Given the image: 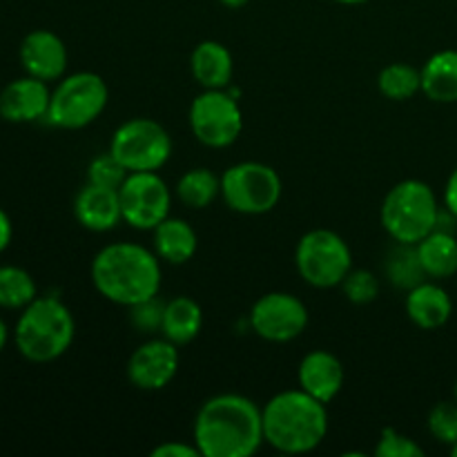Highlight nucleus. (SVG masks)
Segmentation results:
<instances>
[{
    "label": "nucleus",
    "instance_id": "nucleus-10",
    "mask_svg": "<svg viewBox=\"0 0 457 457\" xmlns=\"http://www.w3.org/2000/svg\"><path fill=\"white\" fill-rule=\"evenodd\" d=\"M187 120L196 141L212 150L230 147L244 132V112L228 89H204L192 101Z\"/></svg>",
    "mask_w": 457,
    "mask_h": 457
},
{
    "label": "nucleus",
    "instance_id": "nucleus-27",
    "mask_svg": "<svg viewBox=\"0 0 457 457\" xmlns=\"http://www.w3.org/2000/svg\"><path fill=\"white\" fill-rule=\"evenodd\" d=\"M386 275L391 277V281L397 288L404 290H411L418 284H422V281H427V272L422 270L415 245L400 244V248L393 250L386 263Z\"/></svg>",
    "mask_w": 457,
    "mask_h": 457
},
{
    "label": "nucleus",
    "instance_id": "nucleus-4",
    "mask_svg": "<svg viewBox=\"0 0 457 457\" xmlns=\"http://www.w3.org/2000/svg\"><path fill=\"white\" fill-rule=\"evenodd\" d=\"M76 337V321L65 302L54 295L36 297L21 311L13 344L27 361L49 364L65 355Z\"/></svg>",
    "mask_w": 457,
    "mask_h": 457
},
{
    "label": "nucleus",
    "instance_id": "nucleus-35",
    "mask_svg": "<svg viewBox=\"0 0 457 457\" xmlns=\"http://www.w3.org/2000/svg\"><path fill=\"white\" fill-rule=\"evenodd\" d=\"M13 239V226H12V219L9 214L0 208V254L9 248Z\"/></svg>",
    "mask_w": 457,
    "mask_h": 457
},
{
    "label": "nucleus",
    "instance_id": "nucleus-17",
    "mask_svg": "<svg viewBox=\"0 0 457 457\" xmlns=\"http://www.w3.org/2000/svg\"><path fill=\"white\" fill-rule=\"evenodd\" d=\"M74 217L89 232L114 230L123 221L119 190L87 183L80 187L74 199Z\"/></svg>",
    "mask_w": 457,
    "mask_h": 457
},
{
    "label": "nucleus",
    "instance_id": "nucleus-12",
    "mask_svg": "<svg viewBox=\"0 0 457 457\" xmlns=\"http://www.w3.org/2000/svg\"><path fill=\"white\" fill-rule=\"evenodd\" d=\"M308 326L306 303L293 293H266L253 303L250 328L270 344H288L297 339Z\"/></svg>",
    "mask_w": 457,
    "mask_h": 457
},
{
    "label": "nucleus",
    "instance_id": "nucleus-15",
    "mask_svg": "<svg viewBox=\"0 0 457 457\" xmlns=\"http://www.w3.org/2000/svg\"><path fill=\"white\" fill-rule=\"evenodd\" d=\"M52 89L45 80L25 74L0 92V119L7 123H34L47 116Z\"/></svg>",
    "mask_w": 457,
    "mask_h": 457
},
{
    "label": "nucleus",
    "instance_id": "nucleus-5",
    "mask_svg": "<svg viewBox=\"0 0 457 457\" xmlns=\"http://www.w3.org/2000/svg\"><path fill=\"white\" fill-rule=\"evenodd\" d=\"M379 221L386 235L397 244H420L440 223L436 192L420 179L400 181L384 196Z\"/></svg>",
    "mask_w": 457,
    "mask_h": 457
},
{
    "label": "nucleus",
    "instance_id": "nucleus-25",
    "mask_svg": "<svg viewBox=\"0 0 457 457\" xmlns=\"http://www.w3.org/2000/svg\"><path fill=\"white\" fill-rule=\"evenodd\" d=\"M38 297L36 281L25 268L0 266V308L22 311Z\"/></svg>",
    "mask_w": 457,
    "mask_h": 457
},
{
    "label": "nucleus",
    "instance_id": "nucleus-22",
    "mask_svg": "<svg viewBox=\"0 0 457 457\" xmlns=\"http://www.w3.org/2000/svg\"><path fill=\"white\" fill-rule=\"evenodd\" d=\"M422 92L433 103H457V49L433 54L424 67Z\"/></svg>",
    "mask_w": 457,
    "mask_h": 457
},
{
    "label": "nucleus",
    "instance_id": "nucleus-37",
    "mask_svg": "<svg viewBox=\"0 0 457 457\" xmlns=\"http://www.w3.org/2000/svg\"><path fill=\"white\" fill-rule=\"evenodd\" d=\"M219 3H221L223 7H228V9H241V7H245L250 0H219Z\"/></svg>",
    "mask_w": 457,
    "mask_h": 457
},
{
    "label": "nucleus",
    "instance_id": "nucleus-40",
    "mask_svg": "<svg viewBox=\"0 0 457 457\" xmlns=\"http://www.w3.org/2000/svg\"><path fill=\"white\" fill-rule=\"evenodd\" d=\"M453 393H455V402H457V382H455V391Z\"/></svg>",
    "mask_w": 457,
    "mask_h": 457
},
{
    "label": "nucleus",
    "instance_id": "nucleus-39",
    "mask_svg": "<svg viewBox=\"0 0 457 457\" xmlns=\"http://www.w3.org/2000/svg\"><path fill=\"white\" fill-rule=\"evenodd\" d=\"M451 455H453V457H457V445H453V446H451Z\"/></svg>",
    "mask_w": 457,
    "mask_h": 457
},
{
    "label": "nucleus",
    "instance_id": "nucleus-14",
    "mask_svg": "<svg viewBox=\"0 0 457 457\" xmlns=\"http://www.w3.org/2000/svg\"><path fill=\"white\" fill-rule=\"evenodd\" d=\"M18 56H21V65L25 74L45 80V83L61 80L67 71V62H70L65 43L52 29L29 31L22 38Z\"/></svg>",
    "mask_w": 457,
    "mask_h": 457
},
{
    "label": "nucleus",
    "instance_id": "nucleus-21",
    "mask_svg": "<svg viewBox=\"0 0 457 457\" xmlns=\"http://www.w3.org/2000/svg\"><path fill=\"white\" fill-rule=\"evenodd\" d=\"M201 328H204V311L195 299L179 295L165 302L163 324H161V333L165 339L177 346H186L199 337Z\"/></svg>",
    "mask_w": 457,
    "mask_h": 457
},
{
    "label": "nucleus",
    "instance_id": "nucleus-24",
    "mask_svg": "<svg viewBox=\"0 0 457 457\" xmlns=\"http://www.w3.org/2000/svg\"><path fill=\"white\" fill-rule=\"evenodd\" d=\"M177 196L192 210H204L221 196V177L208 168H192L179 179Z\"/></svg>",
    "mask_w": 457,
    "mask_h": 457
},
{
    "label": "nucleus",
    "instance_id": "nucleus-31",
    "mask_svg": "<svg viewBox=\"0 0 457 457\" xmlns=\"http://www.w3.org/2000/svg\"><path fill=\"white\" fill-rule=\"evenodd\" d=\"M375 455L378 457H422L424 449L413 440V437L404 436L397 428H382L378 446H375Z\"/></svg>",
    "mask_w": 457,
    "mask_h": 457
},
{
    "label": "nucleus",
    "instance_id": "nucleus-13",
    "mask_svg": "<svg viewBox=\"0 0 457 457\" xmlns=\"http://www.w3.org/2000/svg\"><path fill=\"white\" fill-rule=\"evenodd\" d=\"M177 344L154 337L134 348L128 360V379L138 391H163L179 373Z\"/></svg>",
    "mask_w": 457,
    "mask_h": 457
},
{
    "label": "nucleus",
    "instance_id": "nucleus-23",
    "mask_svg": "<svg viewBox=\"0 0 457 457\" xmlns=\"http://www.w3.org/2000/svg\"><path fill=\"white\" fill-rule=\"evenodd\" d=\"M422 270L431 279H449L457 275V239L451 232L436 230L415 244Z\"/></svg>",
    "mask_w": 457,
    "mask_h": 457
},
{
    "label": "nucleus",
    "instance_id": "nucleus-1",
    "mask_svg": "<svg viewBox=\"0 0 457 457\" xmlns=\"http://www.w3.org/2000/svg\"><path fill=\"white\" fill-rule=\"evenodd\" d=\"M192 433L201 457H250L266 445L262 409L239 393L205 400L196 411Z\"/></svg>",
    "mask_w": 457,
    "mask_h": 457
},
{
    "label": "nucleus",
    "instance_id": "nucleus-9",
    "mask_svg": "<svg viewBox=\"0 0 457 457\" xmlns=\"http://www.w3.org/2000/svg\"><path fill=\"white\" fill-rule=\"evenodd\" d=\"M172 137L154 119L137 116L112 134L110 152L128 172H159L172 156Z\"/></svg>",
    "mask_w": 457,
    "mask_h": 457
},
{
    "label": "nucleus",
    "instance_id": "nucleus-30",
    "mask_svg": "<svg viewBox=\"0 0 457 457\" xmlns=\"http://www.w3.org/2000/svg\"><path fill=\"white\" fill-rule=\"evenodd\" d=\"M342 288L348 302L355 303V306H366V303L378 299L379 281L370 270H364V268H353V270L346 275V279L342 281Z\"/></svg>",
    "mask_w": 457,
    "mask_h": 457
},
{
    "label": "nucleus",
    "instance_id": "nucleus-11",
    "mask_svg": "<svg viewBox=\"0 0 457 457\" xmlns=\"http://www.w3.org/2000/svg\"><path fill=\"white\" fill-rule=\"evenodd\" d=\"M123 221L134 230H154L170 217L172 192L159 172H129L119 187Z\"/></svg>",
    "mask_w": 457,
    "mask_h": 457
},
{
    "label": "nucleus",
    "instance_id": "nucleus-38",
    "mask_svg": "<svg viewBox=\"0 0 457 457\" xmlns=\"http://www.w3.org/2000/svg\"><path fill=\"white\" fill-rule=\"evenodd\" d=\"M335 3H339V4H364V3H369V0H335Z\"/></svg>",
    "mask_w": 457,
    "mask_h": 457
},
{
    "label": "nucleus",
    "instance_id": "nucleus-32",
    "mask_svg": "<svg viewBox=\"0 0 457 457\" xmlns=\"http://www.w3.org/2000/svg\"><path fill=\"white\" fill-rule=\"evenodd\" d=\"M163 311L165 302H161L159 295H156V297L129 308V324H132V328L138 330V333H159L161 324H163Z\"/></svg>",
    "mask_w": 457,
    "mask_h": 457
},
{
    "label": "nucleus",
    "instance_id": "nucleus-3",
    "mask_svg": "<svg viewBox=\"0 0 457 457\" xmlns=\"http://www.w3.org/2000/svg\"><path fill=\"white\" fill-rule=\"evenodd\" d=\"M263 440L286 455L315 451L328 433V411L302 388L281 391L262 409Z\"/></svg>",
    "mask_w": 457,
    "mask_h": 457
},
{
    "label": "nucleus",
    "instance_id": "nucleus-19",
    "mask_svg": "<svg viewBox=\"0 0 457 457\" xmlns=\"http://www.w3.org/2000/svg\"><path fill=\"white\" fill-rule=\"evenodd\" d=\"M190 71L204 89H228L235 74L230 49L219 40H204L192 52Z\"/></svg>",
    "mask_w": 457,
    "mask_h": 457
},
{
    "label": "nucleus",
    "instance_id": "nucleus-8",
    "mask_svg": "<svg viewBox=\"0 0 457 457\" xmlns=\"http://www.w3.org/2000/svg\"><path fill=\"white\" fill-rule=\"evenodd\" d=\"M284 192L279 172L262 161H241L221 174V199L230 210L248 217L277 208Z\"/></svg>",
    "mask_w": 457,
    "mask_h": 457
},
{
    "label": "nucleus",
    "instance_id": "nucleus-29",
    "mask_svg": "<svg viewBox=\"0 0 457 457\" xmlns=\"http://www.w3.org/2000/svg\"><path fill=\"white\" fill-rule=\"evenodd\" d=\"M428 433L440 445H457V402H437L427 418Z\"/></svg>",
    "mask_w": 457,
    "mask_h": 457
},
{
    "label": "nucleus",
    "instance_id": "nucleus-26",
    "mask_svg": "<svg viewBox=\"0 0 457 457\" xmlns=\"http://www.w3.org/2000/svg\"><path fill=\"white\" fill-rule=\"evenodd\" d=\"M378 87L388 101H409L422 92V74L409 62H391L379 71Z\"/></svg>",
    "mask_w": 457,
    "mask_h": 457
},
{
    "label": "nucleus",
    "instance_id": "nucleus-20",
    "mask_svg": "<svg viewBox=\"0 0 457 457\" xmlns=\"http://www.w3.org/2000/svg\"><path fill=\"white\" fill-rule=\"evenodd\" d=\"M152 232H154L156 257L165 263H172V266L187 263L199 248V237L186 219L168 217Z\"/></svg>",
    "mask_w": 457,
    "mask_h": 457
},
{
    "label": "nucleus",
    "instance_id": "nucleus-18",
    "mask_svg": "<svg viewBox=\"0 0 457 457\" xmlns=\"http://www.w3.org/2000/svg\"><path fill=\"white\" fill-rule=\"evenodd\" d=\"M406 315L418 328L437 330L449 324L453 315V299L442 286L433 281H422L406 295Z\"/></svg>",
    "mask_w": 457,
    "mask_h": 457
},
{
    "label": "nucleus",
    "instance_id": "nucleus-36",
    "mask_svg": "<svg viewBox=\"0 0 457 457\" xmlns=\"http://www.w3.org/2000/svg\"><path fill=\"white\" fill-rule=\"evenodd\" d=\"M7 342H9V326H7V321H4L3 317H0V353L4 351Z\"/></svg>",
    "mask_w": 457,
    "mask_h": 457
},
{
    "label": "nucleus",
    "instance_id": "nucleus-28",
    "mask_svg": "<svg viewBox=\"0 0 457 457\" xmlns=\"http://www.w3.org/2000/svg\"><path fill=\"white\" fill-rule=\"evenodd\" d=\"M128 174L129 172L123 168V163L110 150L94 156L87 165V183L112 187V190H119L125 179H128Z\"/></svg>",
    "mask_w": 457,
    "mask_h": 457
},
{
    "label": "nucleus",
    "instance_id": "nucleus-16",
    "mask_svg": "<svg viewBox=\"0 0 457 457\" xmlns=\"http://www.w3.org/2000/svg\"><path fill=\"white\" fill-rule=\"evenodd\" d=\"M344 379H346L344 364L330 351L317 348V351L306 353L302 361H299V388L315 397V400L324 402V404L333 402L342 393Z\"/></svg>",
    "mask_w": 457,
    "mask_h": 457
},
{
    "label": "nucleus",
    "instance_id": "nucleus-7",
    "mask_svg": "<svg viewBox=\"0 0 457 457\" xmlns=\"http://www.w3.org/2000/svg\"><path fill=\"white\" fill-rule=\"evenodd\" d=\"M295 266L299 277L312 288H337L353 270V253L337 232L317 228L297 241Z\"/></svg>",
    "mask_w": 457,
    "mask_h": 457
},
{
    "label": "nucleus",
    "instance_id": "nucleus-34",
    "mask_svg": "<svg viewBox=\"0 0 457 457\" xmlns=\"http://www.w3.org/2000/svg\"><path fill=\"white\" fill-rule=\"evenodd\" d=\"M445 205H446V210H449V214H453V217L457 219V168L451 172L449 181H446Z\"/></svg>",
    "mask_w": 457,
    "mask_h": 457
},
{
    "label": "nucleus",
    "instance_id": "nucleus-33",
    "mask_svg": "<svg viewBox=\"0 0 457 457\" xmlns=\"http://www.w3.org/2000/svg\"><path fill=\"white\" fill-rule=\"evenodd\" d=\"M152 457H201L199 449L192 445H186V442H163V445L154 446L152 449Z\"/></svg>",
    "mask_w": 457,
    "mask_h": 457
},
{
    "label": "nucleus",
    "instance_id": "nucleus-2",
    "mask_svg": "<svg viewBox=\"0 0 457 457\" xmlns=\"http://www.w3.org/2000/svg\"><path fill=\"white\" fill-rule=\"evenodd\" d=\"M89 275L103 299L125 308L156 297L163 279L154 250L132 241H116L98 250L92 259Z\"/></svg>",
    "mask_w": 457,
    "mask_h": 457
},
{
    "label": "nucleus",
    "instance_id": "nucleus-6",
    "mask_svg": "<svg viewBox=\"0 0 457 457\" xmlns=\"http://www.w3.org/2000/svg\"><path fill=\"white\" fill-rule=\"evenodd\" d=\"M110 89L103 76L94 71H76L62 76L52 89V101L45 120L58 129H83L105 112Z\"/></svg>",
    "mask_w": 457,
    "mask_h": 457
}]
</instances>
